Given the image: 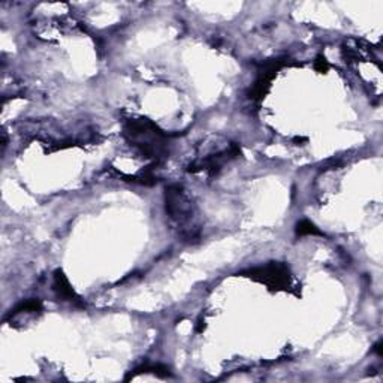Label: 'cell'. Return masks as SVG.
<instances>
[{"label":"cell","instance_id":"1","mask_svg":"<svg viewBox=\"0 0 383 383\" xmlns=\"http://www.w3.org/2000/svg\"><path fill=\"white\" fill-rule=\"evenodd\" d=\"M123 137L137 153L146 159H152L154 165L161 163L170 154L171 135L150 119H128L123 124Z\"/></svg>","mask_w":383,"mask_h":383},{"label":"cell","instance_id":"2","mask_svg":"<svg viewBox=\"0 0 383 383\" xmlns=\"http://www.w3.org/2000/svg\"><path fill=\"white\" fill-rule=\"evenodd\" d=\"M165 211L176 224L180 237L187 243L201 238V228L196 223V205L185 186L170 185L165 189Z\"/></svg>","mask_w":383,"mask_h":383},{"label":"cell","instance_id":"3","mask_svg":"<svg viewBox=\"0 0 383 383\" xmlns=\"http://www.w3.org/2000/svg\"><path fill=\"white\" fill-rule=\"evenodd\" d=\"M241 156V147L237 143L222 137H208L196 148V159L187 166L192 174L205 172L216 176L224 165Z\"/></svg>","mask_w":383,"mask_h":383},{"label":"cell","instance_id":"4","mask_svg":"<svg viewBox=\"0 0 383 383\" xmlns=\"http://www.w3.org/2000/svg\"><path fill=\"white\" fill-rule=\"evenodd\" d=\"M243 274L255 281L264 283L271 290H288L292 286V274L289 271V266L281 262H270L264 266H256V268L247 270Z\"/></svg>","mask_w":383,"mask_h":383},{"label":"cell","instance_id":"5","mask_svg":"<svg viewBox=\"0 0 383 383\" xmlns=\"http://www.w3.org/2000/svg\"><path fill=\"white\" fill-rule=\"evenodd\" d=\"M53 290L56 292L57 298H60L62 301L71 303L72 305L81 307V309H84V307H86V303L82 301V299L80 298V295L77 292H75V289L72 288L68 277L65 276V272L62 270H56L54 271Z\"/></svg>","mask_w":383,"mask_h":383},{"label":"cell","instance_id":"6","mask_svg":"<svg viewBox=\"0 0 383 383\" xmlns=\"http://www.w3.org/2000/svg\"><path fill=\"white\" fill-rule=\"evenodd\" d=\"M43 313V303H40V299H27V301H23L20 303L16 307L11 310V313L8 314V319H10L11 325L15 322H26L27 319L35 318L36 314Z\"/></svg>","mask_w":383,"mask_h":383},{"label":"cell","instance_id":"7","mask_svg":"<svg viewBox=\"0 0 383 383\" xmlns=\"http://www.w3.org/2000/svg\"><path fill=\"white\" fill-rule=\"evenodd\" d=\"M139 373H152V374H154V376H159V378H170L171 376L170 369L163 364H143L141 367L133 370V373H130V376L133 378L135 374H139Z\"/></svg>","mask_w":383,"mask_h":383},{"label":"cell","instance_id":"8","mask_svg":"<svg viewBox=\"0 0 383 383\" xmlns=\"http://www.w3.org/2000/svg\"><path fill=\"white\" fill-rule=\"evenodd\" d=\"M297 237H309V235H323V232L316 227L310 220H301L295 224Z\"/></svg>","mask_w":383,"mask_h":383},{"label":"cell","instance_id":"9","mask_svg":"<svg viewBox=\"0 0 383 383\" xmlns=\"http://www.w3.org/2000/svg\"><path fill=\"white\" fill-rule=\"evenodd\" d=\"M314 69L318 71V72H321V73L327 72V71L329 69V63H328V60H327V57L322 56V54L316 57V60H314Z\"/></svg>","mask_w":383,"mask_h":383},{"label":"cell","instance_id":"10","mask_svg":"<svg viewBox=\"0 0 383 383\" xmlns=\"http://www.w3.org/2000/svg\"><path fill=\"white\" fill-rule=\"evenodd\" d=\"M205 329V321L199 319L198 321V327H196V332H202Z\"/></svg>","mask_w":383,"mask_h":383}]
</instances>
